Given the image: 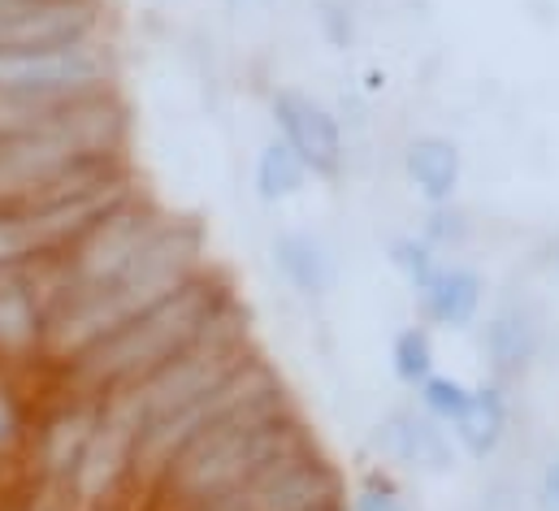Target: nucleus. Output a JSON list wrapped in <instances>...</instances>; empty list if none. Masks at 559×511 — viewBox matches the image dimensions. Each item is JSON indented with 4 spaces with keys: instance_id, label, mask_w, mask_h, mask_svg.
<instances>
[{
    "instance_id": "obj_10",
    "label": "nucleus",
    "mask_w": 559,
    "mask_h": 511,
    "mask_svg": "<svg viewBox=\"0 0 559 511\" xmlns=\"http://www.w3.org/2000/svg\"><path fill=\"white\" fill-rule=\"evenodd\" d=\"M274 273L299 295V299H325L338 282V260L325 248V239L308 230H282L270 243Z\"/></svg>"
},
{
    "instance_id": "obj_18",
    "label": "nucleus",
    "mask_w": 559,
    "mask_h": 511,
    "mask_svg": "<svg viewBox=\"0 0 559 511\" xmlns=\"http://www.w3.org/2000/svg\"><path fill=\"white\" fill-rule=\"evenodd\" d=\"M347 511H413L404 499V486L395 482V473L386 464H369L347 499Z\"/></svg>"
},
{
    "instance_id": "obj_3",
    "label": "nucleus",
    "mask_w": 559,
    "mask_h": 511,
    "mask_svg": "<svg viewBox=\"0 0 559 511\" xmlns=\"http://www.w3.org/2000/svg\"><path fill=\"white\" fill-rule=\"evenodd\" d=\"M321 447L317 433L304 425L299 407L290 399L252 407L243 416L222 420L217 429L200 433L152 486L147 495L160 511H200L217 503L222 495L239 490L248 477H257L265 464L282 455Z\"/></svg>"
},
{
    "instance_id": "obj_15",
    "label": "nucleus",
    "mask_w": 559,
    "mask_h": 511,
    "mask_svg": "<svg viewBox=\"0 0 559 511\" xmlns=\"http://www.w3.org/2000/svg\"><path fill=\"white\" fill-rule=\"evenodd\" d=\"M438 369V347H433V330L417 321V325H404L395 338H391V373L395 382L417 390L429 373Z\"/></svg>"
},
{
    "instance_id": "obj_16",
    "label": "nucleus",
    "mask_w": 559,
    "mask_h": 511,
    "mask_svg": "<svg viewBox=\"0 0 559 511\" xmlns=\"http://www.w3.org/2000/svg\"><path fill=\"white\" fill-rule=\"evenodd\" d=\"M413 394H417L420 412L447 429V425H451V420L464 412V403H468V394H473V382H464V378H455V373L433 369V373H429V378H425Z\"/></svg>"
},
{
    "instance_id": "obj_21",
    "label": "nucleus",
    "mask_w": 559,
    "mask_h": 511,
    "mask_svg": "<svg viewBox=\"0 0 559 511\" xmlns=\"http://www.w3.org/2000/svg\"><path fill=\"white\" fill-rule=\"evenodd\" d=\"M538 511H559V455H551L538 473Z\"/></svg>"
},
{
    "instance_id": "obj_24",
    "label": "nucleus",
    "mask_w": 559,
    "mask_h": 511,
    "mask_svg": "<svg viewBox=\"0 0 559 511\" xmlns=\"http://www.w3.org/2000/svg\"><path fill=\"white\" fill-rule=\"evenodd\" d=\"M230 4H248V0H230Z\"/></svg>"
},
{
    "instance_id": "obj_20",
    "label": "nucleus",
    "mask_w": 559,
    "mask_h": 511,
    "mask_svg": "<svg viewBox=\"0 0 559 511\" xmlns=\"http://www.w3.org/2000/svg\"><path fill=\"white\" fill-rule=\"evenodd\" d=\"M31 433H35V429L26 425V407H22L17 390H13L4 365H0V464L13 460L22 447H31Z\"/></svg>"
},
{
    "instance_id": "obj_5",
    "label": "nucleus",
    "mask_w": 559,
    "mask_h": 511,
    "mask_svg": "<svg viewBox=\"0 0 559 511\" xmlns=\"http://www.w3.org/2000/svg\"><path fill=\"white\" fill-rule=\"evenodd\" d=\"M0 92L22 96H100L118 92L114 39L87 35L57 48H0Z\"/></svg>"
},
{
    "instance_id": "obj_1",
    "label": "nucleus",
    "mask_w": 559,
    "mask_h": 511,
    "mask_svg": "<svg viewBox=\"0 0 559 511\" xmlns=\"http://www.w3.org/2000/svg\"><path fill=\"white\" fill-rule=\"evenodd\" d=\"M204 269H209L204 264V230L187 217H169L160 226V235L143 248V255L118 282L83 290V295H66L52 304L48 325H44L39 365H48V369L74 365L100 338L122 330L131 317L147 312L152 304H160L165 295H174L178 286L200 277Z\"/></svg>"
},
{
    "instance_id": "obj_22",
    "label": "nucleus",
    "mask_w": 559,
    "mask_h": 511,
    "mask_svg": "<svg viewBox=\"0 0 559 511\" xmlns=\"http://www.w3.org/2000/svg\"><path fill=\"white\" fill-rule=\"evenodd\" d=\"M551 260H556V277H559V239H556V255H551Z\"/></svg>"
},
{
    "instance_id": "obj_4",
    "label": "nucleus",
    "mask_w": 559,
    "mask_h": 511,
    "mask_svg": "<svg viewBox=\"0 0 559 511\" xmlns=\"http://www.w3.org/2000/svg\"><path fill=\"white\" fill-rule=\"evenodd\" d=\"M257 352L252 330H248V312L235 304L230 312H222L191 347H182L174 360H165L156 373H147L143 382L127 385L109 399H100V412L122 425L131 438H140L147 425L191 407L195 399H204L209 390L226 382L230 373H239Z\"/></svg>"
},
{
    "instance_id": "obj_19",
    "label": "nucleus",
    "mask_w": 559,
    "mask_h": 511,
    "mask_svg": "<svg viewBox=\"0 0 559 511\" xmlns=\"http://www.w3.org/2000/svg\"><path fill=\"white\" fill-rule=\"evenodd\" d=\"M417 235L433 248V252L455 255L464 243H468L473 226H468V217H464L455 204H425V222H420Z\"/></svg>"
},
{
    "instance_id": "obj_2",
    "label": "nucleus",
    "mask_w": 559,
    "mask_h": 511,
    "mask_svg": "<svg viewBox=\"0 0 559 511\" xmlns=\"http://www.w3.org/2000/svg\"><path fill=\"white\" fill-rule=\"evenodd\" d=\"M235 304L239 299H235L230 282L222 273L204 269L200 277H191L187 286H178L174 295H165L160 304H152L147 312L131 317L122 330H114L109 338H100L74 365L57 369L66 399H96L100 403V399H109V394H118L127 385L143 382L165 360H174L182 347H191Z\"/></svg>"
},
{
    "instance_id": "obj_13",
    "label": "nucleus",
    "mask_w": 559,
    "mask_h": 511,
    "mask_svg": "<svg viewBox=\"0 0 559 511\" xmlns=\"http://www.w3.org/2000/svg\"><path fill=\"white\" fill-rule=\"evenodd\" d=\"M404 178L425 204H455L464 182V152L447 134H417L404 147Z\"/></svg>"
},
{
    "instance_id": "obj_8",
    "label": "nucleus",
    "mask_w": 559,
    "mask_h": 511,
    "mask_svg": "<svg viewBox=\"0 0 559 511\" xmlns=\"http://www.w3.org/2000/svg\"><path fill=\"white\" fill-rule=\"evenodd\" d=\"M100 31H105V0H26L0 26V48H57Z\"/></svg>"
},
{
    "instance_id": "obj_14",
    "label": "nucleus",
    "mask_w": 559,
    "mask_h": 511,
    "mask_svg": "<svg viewBox=\"0 0 559 511\" xmlns=\"http://www.w3.org/2000/svg\"><path fill=\"white\" fill-rule=\"evenodd\" d=\"M312 174L304 169V161L282 143L278 134L257 152V165H252V187H257V200L265 204H286V200H299L308 191Z\"/></svg>"
},
{
    "instance_id": "obj_9",
    "label": "nucleus",
    "mask_w": 559,
    "mask_h": 511,
    "mask_svg": "<svg viewBox=\"0 0 559 511\" xmlns=\"http://www.w3.org/2000/svg\"><path fill=\"white\" fill-rule=\"evenodd\" d=\"M420 321L429 330H468L481 321L486 308V277L481 269H473L468 260H442L433 269V277L417 290Z\"/></svg>"
},
{
    "instance_id": "obj_11",
    "label": "nucleus",
    "mask_w": 559,
    "mask_h": 511,
    "mask_svg": "<svg viewBox=\"0 0 559 511\" xmlns=\"http://www.w3.org/2000/svg\"><path fill=\"white\" fill-rule=\"evenodd\" d=\"M508 429H512V403H508V390L499 382L473 385L464 412L447 425L455 451H464L468 460H490L508 442Z\"/></svg>"
},
{
    "instance_id": "obj_12",
    "label": "nucleus",
    "mask_w": 559,
    "mask_h": 511,
    "mask_svg": "<svg viewBox=\"0 0 559 511\" xmlns=\"http://www.w3.org/2000/svg\"><path fill=\"white\" fill-rule=\"evenodd\" d=\"M538 321L521 304H499L481 330V352L490 360V382L508 390L512 378H521L538 356Z\"/></svg>"
},
{
    "instance_id": "obj_6",
    "label": "nucleus",
    "mask_w": 559,
    "mask_h": 511,
    "mask_svg": "<svg viewBox=\"0 0 559 511\" xmlns=\"http://www.w3.org/2000/svg\"><path fill=\"white\" fill-rule=\"evenodd\" d=\"M270 118H274L282 143L312 174V182H338L343 178L347 139H343L338 114L325 100H317L312 92H299V87H278L270 96Z\"/></svg>"
},
{
    "instance_id": "obj_17",
    "label": "nucleus",
    "mask_w": 559,
    "mask_h": 511,
    "mask_svg": "<svg viewBox=\"0 0 559 511\" xmlns=\"http://www.w3.org/2000/svg\"><path fill=\"white\" fill-rule=\"evenodd\" d=\"M386 260H391V269L404 277V286L417 295V290L425 286V282H429V277H433V269H438L447 255L433 252V248L420 239L417 230H413V235H395V239H391V248H386Z\"/></svg>"
},
{
    "instance_id": "obj_7",
    "label": "nucleus",
    "mask_w": 559,
    "mask_h": 511,
    "mask_svg": "<svg viewBox=\"0 0 559 511\" xmlns=\"http://www.w3.org/2000/svg\"><path fill=\"white\" fill-rule=\"evenodd\" d=\"M378 464L404 468V473H429L442 477L455 468V442L451 433L429 420L420 407H391L373 429Z\"/></svg>"
},
{
    "instance_id": "obj_23",
    "label": "nucleus",
    "mask_w": 559,
    "mask_h": 511,
    "mask_svg": "<svg viewBox=\"0 0 559 511\" xmlns=\"http://www.w3.org/2000/svg\"><path fill=\"white\" fill-rule=\"evenodd\" d=\"M325 511H347V503H343V508H325Z\"/></svg>"
}]
</instances>
